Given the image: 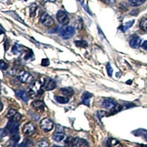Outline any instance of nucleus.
Segmentation results:
<instances>
[{"instance_id":"9","label":"nucleus","mask_w":147,"mask_h":147,"mask_svg":"<svg viewBox=\"0 0 147 147\" xmlns=\"http://www.w3.org/2000/svg\"><path fill=\"white\" fill-rule=\"evenodd\" d=\"M118 103L115 102V100L110 98H107V99H104L103 102H102V107L104 108L110 110H113L115 107L117 106Z\"/></svg>"},{"instance_id":"8","label":"nucleus","mask_w":147,"mask_h":147,"mask_svg":"<svg viewBox=\"0 0 147 147\" xmlns=\"http://www.w3.org/2000/svg\"><path fill=\"white\" fill-rule=\"evenodd\" d=\"M40 127L44 132H49L53 129L54 124L50 119L45 118V119H42L40 121Z\"/></svg>"},{"instance_id":"3","label":"nucleus","mask_w":147,"mask_h":147,"mask_svg":"<svg viewBox=\"0 0 147 147\" xmlns=\"http://www.w3.org/2000/svg\"><path fill=\"white\" fill-rule=\"evenodd\" d=\"M40 22L45 27H52L54 24V19L52 18V17L51 16H49L47 13H43L40 15Z\"/></svg>"},{"instance_id":"25","label":"nucleus","mask_w":147,"mask_h":147,"mask_svg":"<svg viewBox=\"0 0 147 147\" xmlns=\"http://www.w3.org/2000/svg\"><path fill=\"white\" fill-rule=\"evenodd\" d=\"M133 24H134V20H132L130 21V22H127V23H125L124 25H123V30H123L124 32H125V31H127L128 29H129L132 25H133Z\"/></svg>"},{"instance_id":"28","label":"nucleus","mask_w":147,"mask_h":147,"mask_svg":"<svg viewBox=\"0 0 147 147\" xmlns=\"http://www.w3.org/2000/svg\"><path fill=\"white\" fill-rule=\"evenodd\" d=\"M21 48H22V47H21L20 45H18V44H16L15 45H14V47H13V52L14 54H18L19 53V52L21 51Z\"/></svg>"},{"instance_id":"20","label":"nucleus","mask_w":147,"mask_h":147,"mask_svg":"<svg viewBox=\"0 0 147 147\" xmlns=\"http://www.w3.org/2000/svg\"><path fill=\"white\" fill-rule=\"evenodd\" d=\"M32 144H33V142L32 140L28 138H26L22 144H19L17 147H30V146H32Z\"/></svg>"},{"instance_id":"15","label":"nucleus","mask_w":147,"mask_h":147,"mask_svg":"<svg viewBox=\"0 0 147 147\" xmlns=\"http://www.w3.org/2000/svg\"><path fill=\"white\" fill-rule=\"evenodd\" d=\"M92 96H93V95L90 94L89 92H84V94L82 96V103L85 105L89 106L90 99Z\"/></svg>"},{"instance_id":"27","label":"nucleus","mask_w":147,"mask_h":147,"mask_svg":"<svg viewBox=\"0 0 147 147\" xmlns=\"http://www.w3.org/2000/svg\"><path fill=\"white\" fill-rule=\"evenodd\" d=\"M17 143H18L17 141L10 138L8 140V142L7 143V144H6V147H16Z\"/></svg>"},{"instance_id":"18","label":"nucleus","mask_w":147,"mask_h":147,"mask_svg":"<svg viewBox=\"0 0 147 147\" xmlns=\"http://www.w3.org/2000/svg\"><path fill=\"white\" fill-rule=\"evenodd\" d=\"M107 146L108 147H122L121 144L119 140L114 138H110L107 141Z\"/></svg>"},{"instance_id":"34","label":"nucleus","mask_w":147,"mask_h":147,"mask_svg":"<svg viewBox=\"0 0 147 147\" xmlns=\"http://www.w3.org/2000/svg\"><path fill=\"white\" fill-rule=\"evenodd\" d=\"M142 47L144 49H147V40L144 41V44H142Z\"/></svg>"},{"instance_id":"10","label":"nucleus","mask_w":147,"mask_h":147,"mask_svg":"<svg viewBox=\"0 0 147 147\" xmlns=\"http://www.w3.org/2000/svg\"><path fill=\"white\" fill-rule=\"evenodd\" d=\"M43 86L47 90H52L56 88V82L50 78H45L43 81Z\"/></svg>"},{"instance_id":"35","label":"nucleus","mask_w":147,"mask_h":147,"mask_svg":"<svg viewBox=\"0 0 147 147\" xmlns=\"http://www.w3.org/2000/svg\"><path fill=\"white\" fill-rule=\"evenodd\" d=\"M56 0H44V2H55Z\"/></svg>"},{"instance_id":"12","label":"nucleus","mask_w":147,"mask_h":147,"mask_svg":"<svg viewBox=\"0 0 147 147\" xmlns=\"http://www.w3.org/2000/svg\"><path fill=\"white\" fill-rule=\"evenodd\" d=\"M141 43H142V39L139 37H136L131 39L129 41V46L133 49H138L141 45Z\"/></svg>"},{"instance_id":"4","label":"nucleus","mask_w":147,"mask_h":147,"mask_svg":"<svg viewBox=\"0 0 147 147\" xmlns=\"http://www.w3.org/2000/svg\"><path fill=\"white\" fill-rule=\"evenodd\" d=\"M18 127H19V124H18V121L10 120V121H8L7 126H6V129L8 131V133L13 136V135L18 134Z\"/></svg>"},{"instance_id":"14","label":"nucleus","mask_w":147,"mask_h":147,"mask_svg":"<svg viewBox=\"0 0 147 147\" xmlns=\"http://www.w3.org/2000/svg\"><path fill=\"white\" fill-rule=\"evenodd\" d=\"M60 92L64 96L71 97L74 95V90L71 88H63L60 89Z\"/></svg>"},{"instance_id":"7","label":"nucleus","mask_w":147,"mask_h":147,"mask_svg":"<svg viewBox=\"0 0 147 147\" xmlns=\"http://www.w3.org/2000/svg\"><path fill=\"white\" fill-rule=\"evenodd\" d=\"M56 17H57V19L59 23L62 25H66L68 24L69 22V18L68 14L65 13V12L63 11V10H59L57 12V15H56Z\"/></svg>"},{"instance_id":"13","label":"nucleus","mask_w":147,"mask_h":147,"mask_svg":"<svg viewBox=\"0 0 147 147\" xmlns=\"http://www.w3.org/2000/svg\"><path fill=\"white\" fill-rule=\"evenodd\" d=\"M32 107L35 110H36L37 111H39V112H43L44 110V102H41V101L37 100L35 102H32Z\"/></svg>"},{"instance_id":"22","label":"nucleus","mask_w":147,"mask_h":147,"mask_svg":"<svg viewBox=\"0 0 147 147\" xmlns=\"http://www.w3.org/2000/svg\"><path fill=\"white\" fill-rule=\"evenodd\" d=\"M74 44H76L77 47H82V48H86L88 47V43L85 40H75L74 41Z\"/></svg>"},{"instance_id":"17","label":"nucleus","mask_w":147,"mask_h":147,"mask_svg":"<svg viewBox=\"0 0 147 147\" xmlns=\"http://www.w3.org/2000/svg\"><path fill=\"white\" fill-rule=\"evenodd\" d=\"M16 96L18 98H20V99H22V101H24V102H27L29 101L28 95H27V94L24 91V90H18V91L16 92Z\"/></svg>"},{"instance_id":"31","label":"nucleus","mask_w":147,"mask_h":147,"mask_svg":"<svg viewBox=\"0 0 147 147\" xmlns=\"http://www.w3.org/2000/svg\"><path fill=\"white\" fill-rule=\"evenodd\" d=\"M49 65V59L45 58L42 60L41 65H43V66H47Z\"/></svg>"},{"instance_id":"19","label":"nucleus","mask_w":147,"mask_h":147,"mask_svg":"<svg viewBox=\"0 0 147 147\" xmlns=\"http://www.w3.org/2000/svg\"><path fill=\"white\" fill-rule=\"evenodd\" d=\"M146 0H129V3L132 7H138L143 5Z\"/></svg>"},{"instance_id":"37","label":"nucleus","mask_w":147,"mask_h":147,"mask_svg":"<svg viewBox=\"0 0 147 147\" xmlns=\"http://www.w3.org/2000/svg\"><path fill=\"white\" fill-rule=\"evenodd\" d=\"M127 84H131V83H132V81H128V82H127Z\"/></svg>"},{"instance_id":"1","label":"nucleus","mask_w":147,"mask_h":147,"mask_svg":"<svg viewBox=\"0 0 147 147\" xmlns=\"http://www.w3.org/2000/svg\"><path fill=\"white\" fill-rule=\"evenodd\" d=\"M42 86H43V84L40 81H33L28 89L29 94H30V96L32 97V98H35V97L42 95L44 93L43 89H42Z\"/></svg>"},{"instance_id":"39","label":"nucleus","mask_w":147,"mask_h":147,"mask_svg":"<svg viewBox=\"0 0 147 147\" xmlns=\"http://www.w3.org/2000/svg\"><path fill=\"white\" fill-rule=\"evenodd\" d=\"M25 1H27V0H25Z\"/></svg>"},{"instance_id":"29","label":"nucleus","mask_w":147,"mask_h":147,"mask_svg":"<svg viewBox=\"0 0 147 147\" xmlns=\"http://www.w3.org/2000/svg\"><path fill=\"white\" fill-rule=\"evenodd\" d=\"M106 69H107V74H109V76L111 77L113 74V69H112V67H111V65H110V63H107V65H106Z\"/></svg>"},{"instance_id":"16","label":"nucleus","mask_w":147,"mask_h":147,"mask_svg":"<svg viewBox=\"0 0 147 147\" xmlns=\"http://www.w3.org/2000/svg\"><path fill=\"white\" fill-rule=\"evenodd\" d=\"M65 135L63 132H55L53 136H52V139H53L55 141H56V142H60V141H62V140H63L64 139H65Z\"/></svg>"},{"instance_id":"5","label":"nucleus","mask_w":147,"mask_h":147,"mask_svg":"<svg viewBox=\"0 0 147 147\" xmlns=\"http://www.w3.org/2000/svg\"><path fill=\"white\" fill-rule=\"evenodd\" d=\"M22 130H23V132L24 135L28 136H31L35 132L36 127H35V124H34L33 123H32V122H27V124H25L24 125Z\"/></svg>"},{"instance_id":"23","label":"nucleus","mask_w":147,"mask_h":147,"mask_svg":"<svg viewBox=\"0 0 147 147\" xmlns=\"http://www.w3.org/2000/svg\"><path fill=\"white\" fill-rule=\"evenodd\" d=\"M140 27L145 32H147V18H143L140 22Z\"/></svg>"},{"instance_id":"24","label":"nucleus","mask_w":147,"mask_h":147,"mask_svg":"<svg viewBox=\"0 0 147 147\" xmlns=\"http://www.w3.org/2000/svg\"><path fill=\"white\" fill-rule=\"evenodd\" d=\"M36 10H37V5L35 4H32L30 7V16L32 17H34L36 14Z\"/></svg>"},{"instance_id":"2","label":"nucleus","mask_w":147,"mask_h":147,"mask_svg":"<svg viewBox=\"0 0 147 147\" xmlns=\"http://www.w3.org/2000/svg\"><path fill=\"white\" fill-rule=\"evenodd\" d=\"M74 34H75V29L71 26H65L63 27L60 31V35L65 40L71 38Z\"/></svg>"},{"instance_id":"38","label":"nucleus","mask_w":147,"mask_h":147,"mask_svg":"<svg viewBox=\"0 0 147 147\" xmlns=\"http://www.w3.org/2000/svg\"><path fill=\"white\" fill-rule=\"evenodd\" d=\"M54 147H62V146H55Z\"/></svg>"},{"instance_id":"30","label":"nucleus","mask_w":147,"mask_h":147,"mask_svg":"<svg viewBox=\"0 0 147 147\" xmlns=\"http://www.w3.org/2000/svg\"><path fill=\"white\" fill-rule=\"evenodd\" d=\"M1 69H2V71L4 70H6V69H7V68H8V64L6 63L5 62H4L3 60H1Z\"/></svg>"},{"instance_id":"26","label":"nucleus","mask_w":147,"mask_h":147,"mask_svg":"<svg viewBox=\"0 0 147 147\" xmlns=\"http://www.w3.org/2000/svg\"><path fill=\"white\" fill-rule=\"evenodd\" d=\"M48 142H47V141L44 140H40V141H39V142L36 144L35 147H48Z\"/></svg>"},{"instance_id":"32","label":"nucleus","mask_w":147,"mask_h":147,"mask_svg":"<svg viewBox=\"0 0 147 147\" xmlns=\"http://www.w3.org/2000/svg\"><path fill=\"white\" fill-rule=\"evenodd\" d=\"M7 134H8V131L6 128L5 129H2V130H1V137L4 138L5 136H7Z\"/></svg>"},{"instance_id":"6","label":"nucleus","mask_w":147,"mask_h":147,"mask_svg":"<svg viewBox=\"0 0 147 147\" xmlns=\"http://www.w3.org/2000/svg\"><path fill=\"white\" fill-rule=\"evenodd\" d=\"M18 78L19 81L23 82V83H30L33 80V77L30 73L25 71H22L18 74Z\"/></svg>"},{"instance_id":"11","label":"nucleus","mask_w":147,"mask_h":147,"mask_svg":"<svg viewBox=\"0 0 147 147\" xmlns=\"http://www.w3.org/2000/svg\"><path fill=\"white\" fill-rule=\"evenodd\" d=\"M6 117L8 119H10V120L15 121H19L21 120V119H22V115L18 113H17L13 109H10V110H9L8 113H7Z\"/></svg>"},{"instance_id":"21","label":"nucleus","mask_w":147,"mask_h":147,"mask_svg":"<svg viewBox=\"0 0 147 147\" xmlns=\"http://www.w3.org/2000/svg\"><path fill=\"white\" fill-rule=\"evenodd\" d=\"M55 100L60 104H65L67 102H69V98H66L65 96H56L55 97Z\"/></svg>"},{"instance_id":"33","label":"nucleus","mask_w":147,"mask_h":147,"mask_svg":"<svg viewBox=\"0 0 147 147\" xmlns=\"http://www.w3.org/2000/svg\"><path fill=\"white\" fill-rule=\"evenodd\" d=\"M102 1L107 5H113L116 2V0H102Z\"/></svg>"},{"instance_id":"36","label":"nucleus","mask_w":147,"mask_h":147,"mask_svg":"<svg viewBox=\"0 0 147 147\" xmlns=\"http://www.w3.org/2000/svg\"><path fill=\"white\" fill-rule=\"evenodd\" d=\"M137 147H147V145H144V144H140Z\"/></svg>"}]
</instances>
